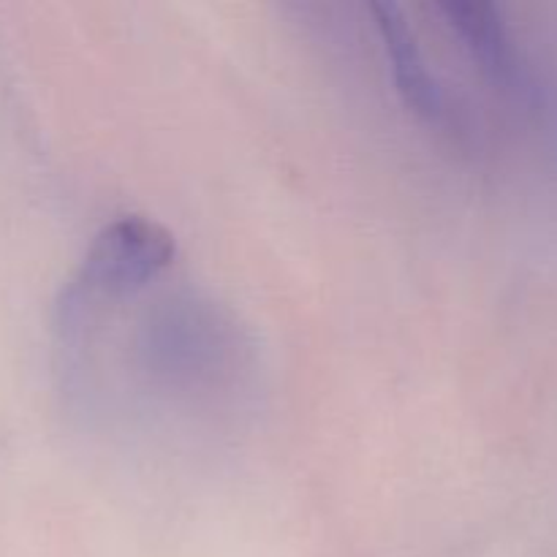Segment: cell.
Here are the masks:
<instances>
[{"mask_svg": "<svg viewBox=\"0 0 557 557\" xmlns=\"http://www.w3.org/2000/svg\"><path fill=\"white\" fill-rule=\"evenodd\" d=\"M375 16V30H379L381 44H384L386 60L392 63V76L400 98L406 107L430 125L438 128H460V117L455 114L449 101V92L438 82V76L430 71L424 60L422 47L413 36L403 9L392 3H373L370 5Z\"/></svg>", "mask_w": 557, "mask_h": 557, "instance_id": "7a4b0ae2", "label": "cell"}, {"mask_svg": "<svg viewBox=\"0 0 557 557\" xmlns=\"http://www.w3.org/2000/svg\"><path fill=\"white\" fill-rule=\"evenodd\" d=\"M446 27L460 38L484 76L495 85L515 82V52L500 11L493 3H441Z\"/></svg>", "mask_w": 557, "mask_h": 557, "instance_id": "3957f363", "label": "cell"}, {"mask_svg": "<svg viewBox=\"0 0 557 557\" xmlns=\"http://www.w3.org/2000/svg\"><path fill=\"white\" fill-rule=\"evenodd\" d=\"M174 253L172 234L147 218L131 215L109 223L60 294V335L85 326L107 302L141 292L172 264Z\"/></svg>", "mask_w": 557, "mask_h": 557, "instance_id": "6da1fadb", "label": "cell"}]
</instances>
